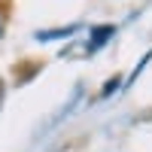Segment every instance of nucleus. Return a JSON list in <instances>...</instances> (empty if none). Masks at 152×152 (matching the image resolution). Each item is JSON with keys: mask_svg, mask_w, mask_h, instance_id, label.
I'll use <instances>...</instances> for the list:
<instances>
[{"mask_svg": "<svg viewBox=\"0 0 152 152\" xmlns=\"http://www.w3.org/2000/svg\"><path fill=\"white\" fill-rule=\"evenodd\" d=\"M0 18H3V15H0Z\"/></svg>", "mask_w": 152, "mask_h": 152, "instance_id": "20e7f679", "label": "nucleus"}, {"mask_svg": "<svg viewBox=\"0 0 152 152\" xmlns=\"http://www.w3.org/2000/svg\"><path fill=\"white\" fill-rule=\"evenodd\" d=\"M122 82H125L122 76H113V79H107V82H104V88H100V97H110V94H116Z\"/></svg>", "mask_w": 152, "mask_h": 152, "instance_id": "7ed1b4c3", "label": "nucleus"}, {"mask_svg": "<svg viewBox=\"0 0 152 152\" xmlns=\"http://www.w3.org/2000/svg\"><path fill=\"white\" fill-rule=\"evenodd\" d=\"M76 34V24H67V28H52V31H40L37 40L46 43V40H64V37H73Z\"/></svg>", "mask_w": 152, "mask_h": 152, "instance_id": "f03ea898", "label": "nucleus"}, {"mask_svg": "<svg viewBox=\"0 0 152 152\" xmlns=\"http://www.w3.org/2000/svg\"><path fill=\"white\" fill-rule=\"evenodd\" d=\"M113 37H116V24H94L91 34H88V52H97L104 49Z\"/></svg>", "mask_w": 152, "mask_h": 152, "instance_id": "f257e3e1", "label": "nucleus"}]
</instances>
